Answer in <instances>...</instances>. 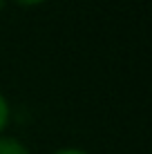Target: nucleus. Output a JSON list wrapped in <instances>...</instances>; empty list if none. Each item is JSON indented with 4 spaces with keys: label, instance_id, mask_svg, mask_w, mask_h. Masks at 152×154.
<instances>
[{
    "label": "nucleus",
    "instance_id": "nucleus-3",
    "mask_svg": "<svg viewBox=\"0 0 152 154\" xmlns=\"http://www.w3.org/2000/svg\"><path fill=\"white\" fill-rule=\"evenodd\" d=\"M51 154H87V152L85 150H78V147H60V150H56Z\"/></svg>",
    "mask_w": 152,
    "mask_h": 154
},
{
    "label": "nucleus",
    "instance_id": "nucleus-2",
    "mask_svg": "<svg viewBox=\"0 0 152 154\" xmlns=\"http://www.w3.org/2000/svg\"><path fill=\"white\" fill-rule=\"evenodd\" d=\"M9 123V103H7V98L0 94V132L7 127Z\"/></svg>",
    "mask_w": 152,
    "mask_h": 154
},
{
    "label": "nucleus",
    "instance_id": "nucleus-4",
    "mask_svg": "<svg viewBox=\"0 0 152 154\" xmlns=\"http://www.w3.org/2000/svg\"><path fill=\"white\" fill-rule=\"evenodd\" d=\"M20 5H38V2H45V0H18Z\"/></svg>",
    "mask_w": 152,
    "mask_h": 154
},
{
    "label": "nucleus",
    "instance_id": "nucleus-5",
    "mask_svg": "<svg viewBox=\"0 0 152 154\" xmlns=\"http://www.w3.org/2000/svg\"><path fill=\"white\" fill-rule=\"evenodd\" d=\"M2 7H5V0H0V11H2Z\"/></svg>",
    "mask_w": 152,
    "mask_h": 154
},
{
    "label": "nucleus",
    "instance_id": "nucleus-1",
    "mask_svg": "<svg viewBox=\"0 0 152 154\" xmlns=\"http://www.w3.org/2000/svg\"><path fill=\"white\" fill-rule=\"evenodd\" d=\"M0 154H29L27 145L14 136H0Z\"/></svg>",
    "mask_w": 152,
    "mask_h": 154
}]
</instances>
